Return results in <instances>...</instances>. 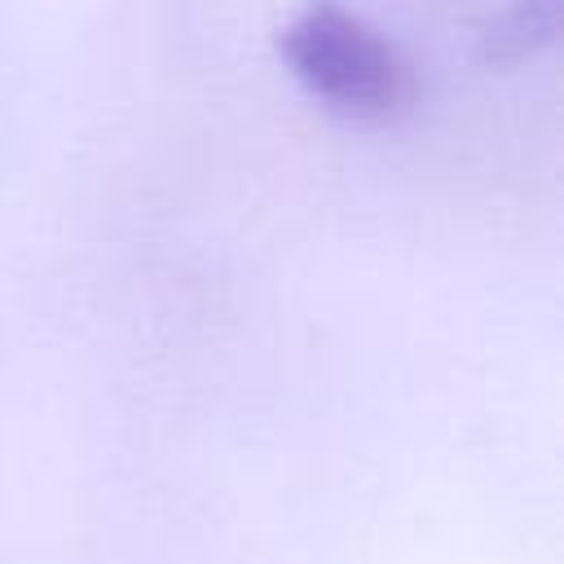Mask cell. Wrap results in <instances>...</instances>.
<instances>
[{"mask_svg": "<svg viewBox=\"0 0 564 564\" xmlns=\"http://www.w3.org/2000/svg\"><path fill=\"white\" fill-rule=\"evenodd\" d=\"M278 48L291 75L335 115L375 123L401 115L414 101V70L401 48L366 18L330 0H317L291 18Z\"/></svg>", "mask_w": 564, "mask_h": 564, "instance_id": "1", "label": "cell"}, {"mask_svg": "<svg viewBox=\"0 0 564 564\" xmlns=\"http://www.w3.org/2000/svg\"><path fill=\"white\" fill-rule=\"evenodd\" d=\"M551 26H555V0H516V9L489 26L485 57L516 62V57L533 53V44H542L551 35Z\"/></svg>", "mask_w": 564, "mask_h": 564, "instance_id": "2", "label": "cell"}]
</instances>
